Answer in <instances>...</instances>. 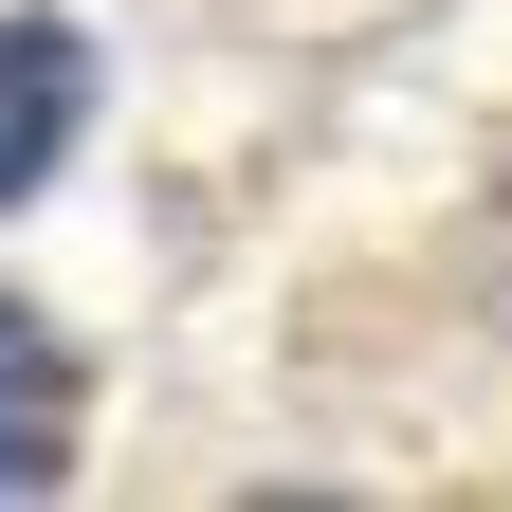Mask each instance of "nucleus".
Instances as JSON below:
<instances>
[{"instance_id":"1","label":"nucleus","mask_w":512,"mask_h":512,"mask_svg":"<svg viewBox=\"0 0 512 512\" xmlns=\"http://www.w3.org/2000/svg\"><path fill=\"white\" fill-rule=\"evenodd\" d=\"M74 110H92V55L55 37V19H0V202L74 147Z\"/></svg>"},{"instance_id":"2","label":"nucleus","mask_w":512,"mask_h":512,"mask_svg":"<svg viewBox=\"0 0 512 512\" xmlns=\"http://www.w3.org/2000/svg\"><path fill=\"white\" fill-rule=\"evenodd\" d=\"M55 458H74V366L37 311H0V494H55Z\"/></svg>"}]
</instances>
